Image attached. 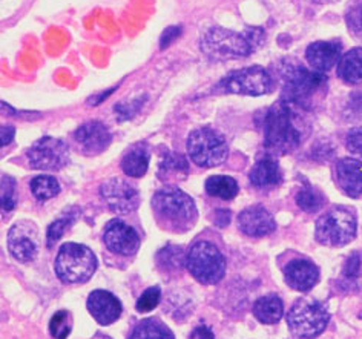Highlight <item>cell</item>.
Listing matches in <instances>:
<instances>
[{"mask_svg":"<svg viewBox=\"0 0 362 339\" xmlns=\"http://www.w3.org/2000/svg\"><path fill=\"white\" fill-rule=\"evenodd\" d=\"M298 106L279 100L272 105L262 117V134H264L266 149L286 155L293 152L303 142L301 115ZM304 111V109H301Z\"/></svg>","mask_w":362,"mask_h":339,"instance_id":"obj_1","label":"cell"},{"mask_svg":"<svg viewBox=\"0 0 362 339\" xmlns=\"http://www.w3.org/2000/svg\"><path fill=\"white\" fill-rule=\"evenodd\" d=\"M152 210L163 227L178 234L191 229L198 217L194 200L174 186H166L156 192L152 198Z\"/></svg>","mask_w":362,"mask_h":339,"instance_id":"obj_2","label":"cell"},{"mask_svg":"<svg viewBox=\"0 0 362 339\" xmlns=\"http://www.w3.org/2000/svg\"><path fill=\"white\" fill-rule=\"evenodd\" d=\"M264 31L252 28L238 34L224 28H211L202 39V51L212 60H229L247 57L261 43Z\"/></svg>","mask_w":362,"mask_h":339,"instance_id":"obj_3","label":"cell"},{"mask_svg":"<svg viewBox=\"0 0 362 339\" xmlns=\"http://www.w3.org/2000/svg\"><path fill=\"white\" fill-rule=\"evenodd\" d=\"M283 96L281 100L307 111L312 106L313 97L325 85V76L318 71H310L303 65L288 63L281 71Z\"/></svg>","mask_w":362,"mask_h":339,"instance_id":"obj_4","label":"cell"},{"mask_svg":"<svg viewBox=\"0 0 362 339\" xmlns=\"http://www.w3.org/2000/svg\"><path fill=\"white\" fill-rule=\"evenodd\" d=\"M358 232V219L353 210L344 206L332 207L324 212L315 224L316 241L330 246L342 247L355 240Z\"/></svg>","mask_w":362,"mask_h":339,"instance_id":"obj_5","label":"cell"},{"mask_svg":"<svg viewBox=\"0 0 362 339\" xmlns=\"http://www.w3.org/2000/svg\"><path fill=\"white\" fill-rule=\"evenodd\" d=\"M97 269V258L89 247L66 243L60 247L56 258V273L66 284H81L90 280Z\"/></svg>","mask_w":362,"mask_h":339,"instance_id":"obj_6","label":"cell"},{"mask_svg":"<svg viewBox=\"0 0 362 339\" xmlns=\"http://www.w3.org/2000/svg\"><path fill=\"white\" fill-rule=\"evenodd\" d=\"M286 321L296 339H315L327 328L330 315L320 301L300 299L287 311Z\"/></svg>","mask_w":362,"mask_h":339,"instance_id":"obj_7","label":"cell"},{"mask_svg":"<svg viewBox=\"0 0 362 339\" xmlns=\"http://www.w3.org/2000/svg\"><path fill=\"white\" fill-rule=\"evenodd\" d=\"M186 268L198 282L211 286L224 278L226 260L214 243L197 241L187 253Z\"/></svg>","mask_w":362,"mask_h":339,"instance_id":"obj_8","label":"cell"},{"mask_svg":"<svg viewBox=\"0 0 362 339\" xmlns=\"http://www.w3.org/2000/svg\"><path fill=\"white\" fill-rule=\"evenodd\" d=\"M187 154L197 166L215 168L228 159V143L224 137L211 127H202L187 137Z\"/></svg>","mask_w":362,"mask_h":339,"instance_id":"obj_9","label":"cell"},{"mask_svg":"<svg viewBox=\"0 0 362 339\" xmlns=\"http://www.w3.org/2000/svg\"><path fill=\"white\" fill-rule=\"evenodd\" d=\"M218 89L228 94L258 97L269 94L274 89V81L264 68L249 67L232 71L220 81Z\"/></svg>","mask_w":362,"mask_h":339,"instance_id":"obj_10","label":"cell"},{"mask_svg":"<svg viewBox=\"0 0 362 339\" xmlns=\"http://www.w3.org/2000/svg\"><path fill=\"white\" fill-rule=\"evenodd\" d=\"M26 157L34 169L42 171H57L66 166L69 160L68 144L54 137L45 135L35 142L26 152Z\"/></svg>","mask_w":362,"mask_h":339,"instance_id":"obj_11","label":"cell"},{"mask_svg":"<svg viewBox=\"0 0 362 339\" xmlns=\"http://www.w3.org/2000/svg\"><path fill=\"white\" fill-rule=\"evenodd\" d=\"M100 195L105 203L117 214H131L140 205V194L123 178H110L102 183Z\"/></svg>","mask_w":362,"mask_h":339,"instance_id":"obj_12","label":"cell"},{"mask_svg":"<svg viewBox=\"0 0 362 339\" xmlns=\"http://www.w3.org/2000/svg\"><path fill=\"white\" fill-rule=\"evenodd\" d=\"M8 251L17 261H33L39 252V234L35 224L31 222L16 223L8 232Z\"/></svg>","mask_w":362,"mask_h":339,"instance_id":"obj_13","label":"cell"},{"mask_svg":"<svg viewBox=\"0 0 362 339\" xmlns=\"http://www.w3.org/2000/svg\"><path fill=\"white\" fill-rule=\"evenodd\" d=\"M103 241L106 249L115 255L129 256L137 253L140 249L139 234L135 232L134 227L126 224L122 219H111L105 226Z\"/></svg>","mask_w":362,"mask_h":339,"instance_id":"obj_14","label":"cell"},{"mask_svg":"<svg viewBox=\"0 0 362 339\" xmlns=\"http://www.w3.org/2000/svg\"><path fill=\"white\" fill-rule=\"evenodd\" d=\"M77 148L85 155H98L110 146L112 137L107 127L100 122H88L81 125L74 134Z\"/></svg>","mask_w":362,"mask_h":339,"instance_id":"obj_15","label":"cell"},{"mask_svg":"<svg viewBox=\"0 0 362 339\" xmlns=\"http://www.w3.org/2000/svg\"><path fill=\"white\" fill-rule=\"evenodd\" d=\"M238 229L250 238H262L275 232V218L266 207L250 206L238 215Z\"/></svg>","mask_w":362,"mask_h":339,"instance_id":"obj_16","label":"cell"},{"mask_svg":"<svg viewBox=\"0 0 362 339\" xmlns=\"http://www.w3.org/2000/svg\"><path fill=\"white\" fill-rule=\"evenodd\" d=\"M86 307L100 326H111L122 315V302L111 292L94 290L88 297Z\"/></svg>","mask_w":362,"mask_h":339,"instance_id":"obj_17","label":"cell"},{"mask_svg":"<svg viewBox=\"0 0 362 339\" xmlns=\"http://www.w3.org/2000/svg\"><path fill=\"white\" fill-rule=\"evenodd\" d=\"M334 178L339 189L350 198H362V161L356 159H339L334 164Z\"/></svg>","mask_w":362,"mask_h":339,"instance_id":"obj_18","label":"cell"},{"mask_svg":"<svg viewBox=\"0 0 362 339\" xmlns=\"http://www.w3.org/2000/svg\"><path fill=\"white\" fill-rule=\"evenodd\" d=\"M284 278L293 290L309 292L320 280V269L310 260L296 258L286 265Z\"/></svg>","mask_w":362,"mask_h":339,"instance_id":"obj_19","label":"cell"},{"mask_svg":"<svg viewBox=\"0 0 362 339\" xmlns=\"http://www.w3.org/2000/svg\"><path fill=\"white\" fill-rule=\"evenodd\" d=\"M305 59L313 71L327 72L341 60V43L332 40L313 42L307 47Z\"/></svg>","mask_w":362,"mask_h":339,"instance_id":"obj_20","label":"cell"},{"mask_svg":"<svg viewBox=\"0 0 362 339\" xmlns=\"http://www.w3.org/2000/svg\"><path fill=\"white\" fill-rule=\"evenodd\" d=\"M249 180L253 188L266 190L279 186L283 181V172L276 160L272 157H264L255 163L249 173Z\"/></svg>","mask_w":362,"mask_h":339,"instance_id":"obj_21","label":"cell"},{"mask_svg":"<svg viewBox=\"0 0 362 339\" xmlns=\"http://www.w3.org/2000/svg\"><path fill=\"white\" fill-rule=\"evenodd\" d=\"M151 154L143 143L134 144L124 152L122 159V169L128 177L141 178L149 169Z\"/></svg>","mask_w":362,"mask_h":339,"instance_id":"obj_22","label":"cell"},{"mask_svg":"<svg viewBox=\"0 0 362 339\" xmlns=\"http://www.w3.org/2000/svg\"><path fill=\"white\" fill-rule=\"evenodd\" d=\"M338 77L351 86L362 85V48H353L344 54L338 63Z\"/></svg>","mask_w":362,"mask_h":339,"instance_id":"obj_23","label":"cell"},{"mask_svg":"<svg viewBox=\"0 0 362 339\" xmlns=\"http://www.w3.org/2000/svg\"><path fill=\"white\" fill-rule=\"evenodd\" d=\"M252 311L259 323L272 326L283 318L284 304L281 298L276 295H264L255 301Z\"/></svg>","mask_w":362,"mask_h":339,"instance_id":"obj_24","label":"cell"},{"mask_svg":"<svg viewBox=\"0 0 362 339\" xmlns=\"http://www.w3.org/2000/svg\"><path fill=\"white\" fill-rule=\"evenodd\" d=\"M206 192L221 200H233L238 195V183L228 176H214L206 181Z\"/></svg>","mask_w":362,"mask_h":339,"instance_id":"obj_25","label":"cell"},{"mask_svg":"<svg viewBox=\"0 0 362 339\" xmlns=\"http://www.w3.org/2000/svg\"><path fill=\"white\" fill-rule=\"evenodd\" d=\"M129 339H175L169 327L157 319H144L134 328Z\"/></svg>","mask_w":362,"mask_h":339,"instance_id":"obj_26","label":"cell"},{"mask_svg":"<svg viewBox=\"0 0 362 339\" xmlns=\"http://www.w3.org/2000/svg\"><path fill=\"white\" fill-rule=\"evenodd\" d=\"M187 263V255L180 246L168 244L157 253V264L158 268L168 272H174L183 269V265Z\"/></svg>","mask_w":362,"mask_h":339,"instance_id":"obj_27","label":"cell"},{"mask_svg":"<svg viewBox=\"0 0 362 339\" xmlns=\"http://www.w3.org/2000/svg\"><path fill=\"white\" fill-rule=\"evenodd\" d=\"M296 205L300 207L303 212L307 214H315L318 212L320 209L324 207L325 205V197L321 194L318 189H315L310 185H305L296 192Z\"/></svg>","mask_w":362,"mask_h":339,"instance_id":"obj_28","label":"cell"},{"mask_svg":"<svg viewBox=\"0 0 362 339\" xmlns=\"http://www.w3.org/2000/svg\"><path fill=\"white\" fill-rule=\"evenodd\" d=\"M31 192L39 201H47L60 192L59 181L51 176H37L31 180Z\"/></svg>","mask_w":362,"mask_h":339,"instance_id":"obj_29","label":"cell"},{"mask_svg":"<svg viewBox=\"0 0 362 339\" xmlns=\"http://www.w3.org/2000/svg\"><path fill=\"white\" fill-rule=\"evenodd\" d=\"M72 319L66 310H59L49 321V333L54 339H66L71 333Z\"/></svg>","mask_w":362,"mask_h":339,"instance_id":"obj_30","label":"cell"},{"mask_svg":"<svg viewBox=\"0 0 362 339\" xmlns=\"http://www.w3.org/2000/svg\"><path fill=\"white\" fill-rule=\"evenodd\" d=\"M165 172V177H168L169 173H187L189 172V163L187 160L180 154H169L168 157H165L160 163V176Z\"/></svg>","mask_w":362,"mask_h":339,"instance_id":"obj_31","label":"cell"},{"mask_svg":"<svg viewBox=\"0 0 362 339\" xmlns=\"http://www.w3.org/2000/svg\"><path fill=\"white\" fill-rule=\"evenodd\" d=\"M346 21L351 34L362 39V0H356L349 6Z\"/></svg>","mask_w":362,"mask_h":339,"instance_id":"obj_32","label":"cell"},{"mask_svg":"<svg viewBox=\"0 0 362 339\" xmlns=\"http://www.w3.org/2000/svg\"><path fill=\"white\" fill-rule=\"evenodd\" d=\"M160 298H161V290L160 287H149L144 290L141 293V297L139 298L137 301V306H135V309H137L139 314H148V311L153 310L160 302Z\"/></svg>","mask_w":362,"mask_h":339,"instance_id":"obj_33","label":"cell"},{"mask_svg":"<svg viewBox=\"0 0 362 339\" xmlns=\"http://www.w3.org/2000/svg\"><path fill=\"white\" fill-rule=\"evenodd\" d=\"M17 203L16 180L10 176H2V209L10 212Z\"/></svg>","mask_w":362,"mask_h":339,"instance_id":"obj_34","label":"cell"},{"mask_svg":"<svg viewBox=\"0 0 362 339\" xmlns=\"http://www.w3.org/2000/svg\"><path fill=\"white\" fill-rule=\"evenodd\" d=\"M76 219L72 215H68L65 218H59L54 222L49 227H48V232H47V243L48 246L51 247L54 243H57L60 238L63 236V234H65L68 229L72 226V223H74Z\"/></svg>","mask_w":362,"mask_h":339,"instance_id":"obj_35","label":"cell"},{"mask_svg":"<svg viewBox=\"0 0 362 339\" xmlns=\"http://www.w3.org/2000/svg\"><path fill=\"white\" fill-rule=\"evenodd\" d=\"M344 115L350 120H359L362 118V91L351 93L344 106Z\"/></svg>","mask_w":362,"mask_h":339,"instance_id":"obj_36","label":"cell"},{"mask_svg":"<svg viewBox=\"0 0 362 339\" xmlns=\"http://www.w3.org/2000/svg\"><path fill=\"white\" fill-rule=\"evenodd\" d=\"M144 98H134V100H129V102H123V103H119L114 106V114L117 115V118H119L120 122H124V120H129V118H132L135 115V113L139 111V109L141 108V103H143Z\"/></svg>","mask_w":362,"mask_h":339,"instance_id":"obj_37","label":"cell"},{"mask_svg":"<svg viewBox=\"0 0 362 339\" xmlns=\"http://www.w3.org/2000/svg\"><path fill=\"white\" fill-rule=\"evenodd\" d=\"M361 256L355 252L351 253L349 258L346 260V264H344V270H342V277L346 278L347 281H355L358 280V277L361 275Z\"/></svg>","mask_w":362,"mask_h":339,"instance_id":"obj_38","label":"cell"},{"mask_svg":"<svg viewBox=\"0 0 362 339\" xmlns=\"http://www.w3.org/2000/svg\"><path fill=\"white\" fill-rule=\"evenodd\" d=\"M347 149L362 159V127H355L346 137Z\"/></svg>","mask_w":362,"mask_h":339,"instance_id":"obj_39","label":"cell"},{"mask_svg":"<svg viewBox=\"0 0 362 339\" xmlns=\"http://www.w3.org/2000/svg\"><path fill=\"white\" fill-rule=\"evenodd\" d=\"M181 34V26H169L161 34V39H160V48L161 50H166L169 45H172V42L177 40Z\"/></svg>","mask_w":362,"mask_h":339,"instance_id":"obj_40","label":"cell"},{"mask_svg":"<svg viewBox=\"0 0 362 339\" xmlns=\"http://www.w3.org/2000/svg\"><path fill=\"white\" fill-rule=\"evenodd\" d=\"M189 339H215V335L211 327L198 326L192 330L191 335H189Z\"/></svg>","mask_w":362,"mask_h":339,"instance_id":"obj_41","label":"cell"},{"mask_svg":"<svg viewBox=\"0 0 362 339\" xmlns=\"http://www.w3.org/2000/svg\"><path fill=\"white\" fill-rule=\"evenodd\" d=\"M230 218H232V215H230L229 210L218 209V210H216V212H215V224L220 226V227L229 226Z\"/></svg>","mask_w":362,"mask_h":339,"instance_id":"obj_42","label":"cell"},{"mask_svg":"<svg viewBox=\"0 0 362 339\" xmlns=\"http://www.w3.org/2000/svg\"><path fill=\"white\" fill-rule=\"evenodd\" d=\"M14 134H16V130L13 126H2V140H0L2 146L10 144L14 140Z\"/></svg>","mask_w":362,"mask_h":339,"instance_id":"obj_43","label":"cell"},{"mask_svg":"<svg viewBox=\"0 0 362 339\" xmlns=\"http://www.w3.org/2000/svg\"><path fill=\"white\" fill-rule=\"evenodd\" d=\"M115 88H117V86H115ZM115 88H111V89H107V91H106V93H103V94H100V96H98V98H97V100H89V103H90V105H97V103H100V102H102V100L107 98V96H110V94H112V93H114V91H115Z\"/></svg>","mask_w":362,"mask_h":339,"instance_id":"obj_44","label":"cell"},{"mask_svg":"<svg viewBox=\"0 0 362 339\" xmlns=\"http://www.w3.org/2000/svg\"><path fill=\"white\" fill-rule=\"evenodd\" d=\"M315 4H332V2H338V0H312Z\"/></svg>","mask_w":362,"mask_h":339,"instance_id":"obj_45","label":"cell"}]
</instances>
